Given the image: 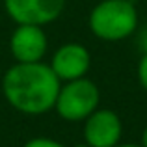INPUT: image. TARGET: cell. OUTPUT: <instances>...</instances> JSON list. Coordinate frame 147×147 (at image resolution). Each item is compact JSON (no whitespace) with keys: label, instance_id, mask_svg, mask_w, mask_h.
Returning a JSON list of instances; mask_svg holds the SVG:
<instances>
[{"label":"cell","instance_id":"obj_1","mask_svg":"<svg viewBox=\"0 0 147 147\" xmlns=\"http://www.w3.org/2000/svg\"><path fill=\"white\" fill-rule=\"evenodd\" d=\"M61 80L49 63H15L2 76V93L13 110L26 115H41L54 110Z\"/></svg>","mask_w":147,"mask_h":147},{"label":"cell","instance_id":"obj_2","mask_svg":"<svg viewBox=\"0 0 147 147\" xmlns=\"http://www.w3.org/2000/svg\"><path fill=\"white\" fill-rule=\"evenodd\" d=\"M136 4L132 0H100L95 4L88 17V26L97 39L123 41L138 30Z\"/></svg>","mask_w":147,"mask_h":147},{"label":"cell","instance_id":"obj_3","mask_svg":"<svg viewBox=\"0 0 147 147\" xmlns=\"http://www.w3.org/2000/svg\"><path fill=\"white\" fill-rule=\"evenodd\" d=\"M99 102H100V91L97 84L90 80L88 76H82L76 80L61 82L54 110L58 112V115L63 121L80 123L97 110Z\"/></svg>","mask_w":147,"mask_h":147},{"label":"cell","instance_id":"obj_4","mask_svg":"<svg viewBox=\"0 0 147 147\" xmlns=\"http://www.w3.org/2000/svg\"><path fill=\"white\" fill-rule=\"evenodd\" d=\"M7 17L15 24L47 26L58 21L65 9V0H2Z\"/></svg>","mask_w":147,"mask_h":147},{"label":"cell","instance_id":"obj_5","mask_svg":"<svg viewBox=\"0 0 147 147\" xmlns=\"http://www.w3.org/2000/svg\"><path fill=\"white\" fill-rule=\"evenodd\" d=\"M84 142L90 147H115L121 144L123 123L110 108H97L84 119Z\"/></svg>","mask_w":147,"mask_h":147},{"label":"cell","instance_id":"obj_6","mask_svg":"<svg viewBox=\"0 0 147 147\" xmlns=\"http://www.w3.org/2000/svg\"><path fill=\"white\" fill-rule=\"evenodd\" d=\"M49 49V37L43 26L36 24H17L9 37V50L15 61L32 63L41 61Z\"/></svg>","mask_w":147,"mask_h":147},{"label":"cell","instance_id":"obj_7","mask_svg":"<svg viewBox=\"0 0 147 147\" xmlns=\"http://www.w3.org/2000/svg\"><path fill=\"white\" fill-rule=\"evenodd\" d=\"M49 65L61 82L76 80L88 75L91 67V54L82 43L71 41L56 49Z\"/></svg>","mask_w":147,"mask_h":147},{"label":"cell","instance_id":"obj_8","mask_svg":"<svg viewBox=\"0 0 147 147\" xmlns=\"http://www.w3.org/2000/svg\"><path fill=\"white\" fill-rule=\"evenodd\" d=\"M22 147H67V145H63L61 142L52 140V138L37 136V138H32V140H28Z\"/></svg>","mask_w":147,"mask_h":147},{"label":"cell","instance_id":"obj_9","mask_svg":"<svg viewBox=\"0 0 147 147\" xmlns=\"http://www.w3.org/2000/svg\"><path fill=\"white\" fill-rule=\"evenodd\" d=\"M136 76H138V82H140V86L147 91V54H142L140 61H138Z\"/></svg>","mask_w":147,"mask_h":147},{"label":"cell","instance_id":"obj_10","mask_svg":"<svg viewBox=\"0 0 147 147\" xmlns=\"http://www.w3.org/2000/svg\"><path fill=\"white\" fill-rule=\"evenodd\" d=\"M138 49H140L142 54H147V24L138 34Z\"/></svg>","mask_w":147,"mask_h":147},{"label":"cell","instance_id":"obj_11","mask_svg":"<svg viewBox=\"0 0 147 147\" xmlns=\"http://www.w3.org/2000/svg\"><path fill=\"white\" fill-rule=\"evenodd\" d=\"M140 144L144 145V147H147V125H145V129L142 130V138H140Z\"/></svg>","mask_w":147,"mask_h":147},{"label":"cell","instance_id":"obj_12","mask_svg":"<svg viewBox=\"0 0 147 147\" xmlns=\"http://www.w3.org/2000/svg\"><path fill=\"white\" fill-rule=\"evenodd\" d=\"M115 147H144L142 144H117Z\"/></svg>","mask_w":147,"mask_h":147},{"label":"cell","instance_id":"obj_13","mask_svg":"<svg viewBox=\"0 0 147 147\" xmlns=\"http://www.w3.org/2000/svg\"><path fill=\"white\" fill-rule=\"evenodd\" d=\"M73 147H90V145H88L86 142H82V144H76V145H73Z\"/></svg>","mask_w":147,"mask_h":147}]
</instances>
